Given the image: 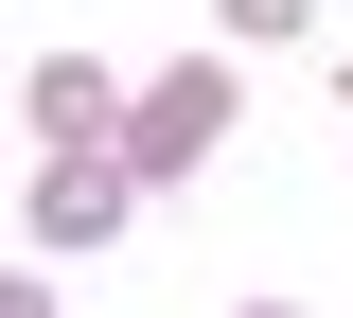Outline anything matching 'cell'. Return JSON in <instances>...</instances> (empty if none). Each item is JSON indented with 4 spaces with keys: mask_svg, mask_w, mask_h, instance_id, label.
Here are the masks:
<instances>
[{
    "mask_svg": "<svg viewBox=\"0 0 353 318\" xmlns=\"http://www.w3.org/2000/svg\"><path fill=\"white\" fill-rule=\"evenodd\" d=\"M124 159H141V195L212 177V159H230V53H159V71H141V124H124Z\"/></svg>",
    "mask_w": 353,
    "mask_h": 318,
    "instance_id": "cell-1",
    "label": "cell"
},
{
    "mask_svg": "<svg viewBox=\"0 0 353 318\" xmlns=\"http://www.w3.org/2000/svg\"><path fill=\"white\" fill-rule=\"evenodd\" d=\"M124 124H141V71H106V53H36L18 71V141L36 159H124Z\"/></svg>",
    "mask_w": 353,
    "mask_h": 318,
    "instance_id": "cell-2",
    "label": "cell"
},
{
    "mask_svg": "<svg viewBox=\"0 0 353 318\" xmlns=\"http://www.w3.org/2000/svg\"><path fill=\"white\" fill-rule=\"evenodd\" d=\"M18 230H36V248H124L141 230V159H36Z\"/></svg>",
    "mask_w": 353,
    "mask_h": 318,
    "instance_id": "cell-3",
    "label": "cell"
},
{
    "mask_svg": "<svg viewBox=\"0 0 353 318\" xmlns=\"http://www.w3.org/2000/svg\"><path fill=\"white\" fill-rule=\"evenodd\" d=\"M212 36H248V53H283V36H318V0H212Z\"/></svg>",
    "mask_w": 353,
    "mask_h": 318,
    "instance_id": "cell-4",
    "label": "cell"
},
{
    "mask_svg": "<svg viewBox=\"0 0 353 318\" xmlns=\"http://www.w3.org/2000/svg\"><path fill=\"white\" fill-rule=\"evenodd\" d=\"M0 318H53V301H36V283H18V301H0Z\"/></svg>",
    "mask_w": 353,
    "mask_h": 318,
    "instance_id": "cell-5",
    "label": "cell"
},
{
    "mask_svg": "<svg viewBox=\"0 0 353 318\" xmlns=\"http://www.w3.org/2000/svg\"><path fill=\"white\" fill-rule=\"evenodd\" d=\"M248 318H301V301H248Z\"/></svg>",
    "mask_w": 353,
    "mask_h": 318,
    "instance_id": "cell-6",
    "label": "cell"
},
{
    "mask_svg": "<svg viewBox=\"0 0 353 318\" xmlns=\"http://www.w3.org/2000/svg\"><path fill=\"white\" fill-rule=\"evenodd\" d=\"M336 124H353V106H336Z\"/></svg>",
    "mask_w": 353,
    "mask_h": 318,
    "instance_id": "cell-7",
    "label": "cell"
}]
</instances>
